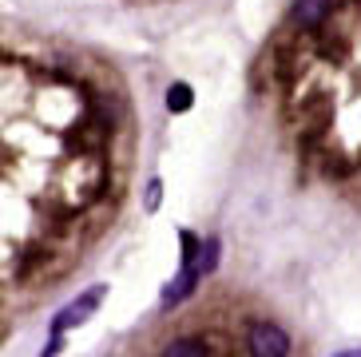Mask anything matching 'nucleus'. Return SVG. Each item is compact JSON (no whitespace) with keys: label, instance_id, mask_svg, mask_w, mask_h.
<instances>
[{"label":"nucleus","instance_id":"nucleus-8","mask_svg":"<svg viewBox=\"0 0 361 357\" xmlns=\"http://www.w3.org/2000/svg\"><path fill=\"white\" fill-rule=\"evenodd\" d=\"M322 167H326V175H334V178L350 175V163H345L341 155H326V159H322Z\"/></svg>","mask_w":361,"mask_h":357},{"label":"nucleus","instance_id":"nucleus-4","mask_svg":"<svg viewBox=\"0 0 361 357\" xmlns=\"http://www.w3.org/2000/svg\"><path fill=\"white\" fill-rule=\"evenodd\" d=\"M199 274H202V266H199V262H195V266H183V274H179V278H175V282L167 286V290H163V305L171 310L175 302H183V298H187V294L195 290V282H199Z\"/></svg>","mask_w":361,"mask_h":357},{"label":"nucleus","instance_id":"nucleus-3","mask_svg":"<svg viewBox=\"0 0 361 357\" xmlns=\"http://www.w3.org/2000/svg\"><path fill=\"white\" fill-rule=\"evenodd\" d=\"M329 12H334V0H294L290 20L298 28H318L322 20H329Z\"/></svg>","mask_w":361,"mask_h":357},{"label":"nucleus","instance_id":"nucleus-9","mask_svg":"<svg viewBox=\"0 0 361 357\" xmlns=\"http://www.w3.org/2000/svg\"><path fill=\"white\" fill-rule=\"evenodd\" d=\"M159 207V183H151V190H147V210H155Z\"/></svg>","mask_w":361,"mask_h":357},{"label":"nucleus","instance_id":"nucleus-6","mask_svg":"<svg viewBox=\"0 0 361 357\" xmlns=\"http://www.w3.org/2000/svg\"><path fill=\"white\" fill-rule=\"evenodd\" d=\"M191 104H195V92L187 84H171L167 87V107L171 111H187Z\"/></svg>","mask_w":361,"mask_h":357},{"label":"nucleus","instance_id":"nucleus-2","mask_svg":"<svg viewBox=\"0 0 361 357\" xmlns=\"http://www.w3.org/2000/svg\"><path fill=\"white\" fill-rule=\"evenodd\" d=\"M99 298H104V286H96V290H87V294L80 298V302H72L68 310H60V314H56V322H52V334L60 337L68 326H80V322H84V317L92 314L96 305H99Z\"/></svg>","mask_w":361,"mask_h":357},{"label":"nucleus","instance_id":"nucleus-1","mask_svg":"<svg viewBox=\"0 0 361 357\" xmlns=\"http://www.w3.org/2000/svg\"><path fill=\"white\" fill-rule=\"evenodd\" d=\"M246 349H250V357H286L290 337L278 326H270V322H258V326H250V334H246Z\"/></svg>","mask_w":361,"mask_h":357},{"label":"nucleus","instance_id":"nucleus-7","mask_svg":"<svg viewBox=\"0 0 361 357\" xmlns=\"http://www.w3.org/2000/svg\"><path fill=\"white\" fill-rule=\"evenodd\" d=\"M183 234V266H195V254H199V234L179 231Z\"/></svg>","mask_w":361,"mask_h":357},{"label":"nucleus","instance_id":"nucleus-5","mask_svg":"<svg viewBox=\"0 0 361 357\" xmlns=\"http://www.w3.org/2000/svg\"><path fill=\"white\" fill-rule=\"evenodd\" d=\"M159 357H207V346H202L199 337H179V341H171Z\"/></svg>","mask_w":361,"mask_h":357},{"label":"nucleus","instance_id":"nucleus-10","mask_svg":"<svg viewBox=\"0 0 361 357\" xmlns=\"http://www.w3.org/2000/svg\"><path fill=\"white\" fill-rule=\"evenodd\" d=\"M338 357H361V349H350V353H338Z\"/></svg>","mask_w":361,"mask_h":357}]
</instances>
